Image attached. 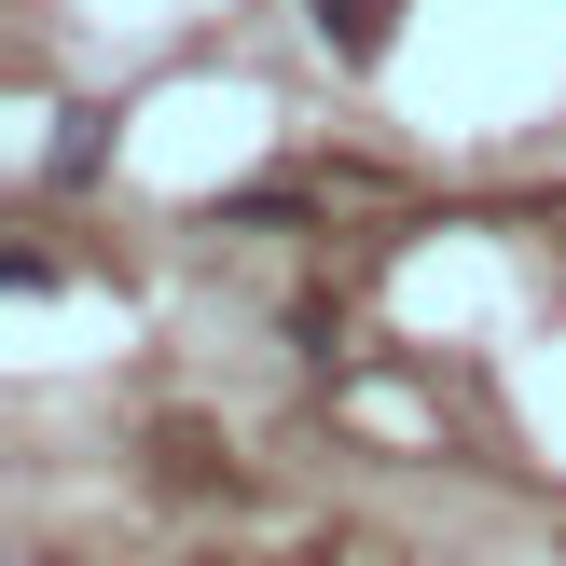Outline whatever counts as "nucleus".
Instances as JSON below:
<instances>
[{"label":"nucleus","instance_id":"obj_1","mask_svg":"<svg viewBox=\"0 0 566 566\" xmlns=\"http://www.w3.org/2000/svg\"><path fill=\"white\" fill-rule=\"evenodd\" d=\"M304 14H318V42L346 70H387V42H401V0H304Z\"/></svg>","mask_w":566,"mask_h":566}]
</instances>
